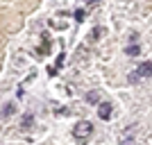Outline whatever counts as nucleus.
Listing matches in <instances>:
<instances>
[{
    "label": "nucleus",
    "mask_w": 152,
    "mask_h": 145,
    "mask_svg": "<svg viewBox=\"0 0 152 145\" xmlns=\"http://www.w3.org/2000/svg\"><path fill=\"white\" fill-rule=\"evenodd\" d=\"M91 132H93V125H91L89 120H82V122H77V125H75L73 136H75L77 141H86L91 136Z\"/></svg>",
    "instance_id": "obj_1"
},
{
    "label": "nucleus",
    "mask_w": 152,
    "mask_h": 145,
    "mask_svg": "<svg viewBox=\"0 0 152 145\" xmlns=\"http://www.w3.org/2000/svg\"><path fill=\"white\" fill-rule=\"evenodd\" d=\"M152 75V61H143L139 68L129 75V82H136V79H143V77H150Z\"/></svg>",
    "instance_id": "obj_2"
},
{
    "label": "nucleus",
    "mask_w": 152,
    "mask_h": 145,
    "mask_svg": "<svg viewBox=\"0 0 152 145\" xmlns=\"http://www.w3.org/2000/svg\"><path fill=\"white\" fill-rule=\"evenodd\" d=\"M98 116L102 120H109L111 118V104L109 102H98Z\"/></svg>",
    "instance_id": "obj_3"
},
{
    "label": "nucleus",
    "mask_w": 152,
    "mask_h": 145,
    "mask_svg": "<svg viewBox=\"0 0 152 145\" xmlns=\"http://www.w3.org/2000/svg\"><path fill=\"white\" fill-rule=\"evenodd\" d=\"M16 111V107H14V102H7L5 107H2V111H0V118H9V116Z\"/></svg>",
    "instance_id": "obj_4"
},
{
    "label": "nucleus",
    "mask_w": 152,
    "mask_h": 145,
    "mask_svg": "<svg viewBox=\"0 0 152 145\" xmlns=\"http://www.w3.org/2000/svg\"><path fill=\"white\" fill-rule=\"evenodd\" d=\"M32 125H34V116H32V114H25V116H23V120H20V127L30 129Z\"/></svg>",
    "instance_id": "obj_5"
},
{
    "label": "nucleus",
    "mask_w": 152,
    "mask_h": 145,
    "mask_svg": "<svg viewBox=\"0 0 152 145\" xmlns=\"http://www.w3.org/2000/svg\"><path fill=\"white\" fill-rule=\"evenodd\" d=\"M139 52H141L139 43H132V45H127V48H125V55H129V57H136Z\"/></svg>",
    "instance_id": "obj_6"
},
{
    "label": "nucleus",
    "mask_w": 152,
    "mask_h": 145,
    "mask_svg": "<svg viewBox=\"0 0 152 145\" xmlns=\"http://www.w3.org/2000/svg\"><path fill=\"white\" fill-rule=\"evenodd\" d=\"M86 102H91V104H98V93H95V91H91V93H86Z\"/></svg>",
    "instance_id": "obj_7"
},
{
    "label": "nucleus",
    "mask_w": 152,
    "mask_h": 145,
    "mask_svg": "<svg viewBox=\"0 0 152 145\" xmlns=\"http://www.w3.org/2000/svg\"><path fill=\"white\" fill-rule=\"evenodd\" d=\"M84 16H86V12H84V9H75V18L80 20V23L84 20Z\"/></svg>",
    "instance_id": "obj_8"
},
{
    "label": "nucleus",
    "mask_w": 152,
    "mask_h": 145,
    "mask_svg": "<svg viewBox=\"0 0 152 145\" xmlns=\"http://www.w3.org/2000/svg\"><path fill=\"white\" fill-rule=\"evenodd\" d=\"M98 34H102V30H100V27H95V30L91 32V39H95V36H98Z\"/></svg>",
    "instance_id": "obj_9"
},
{
    "label": "nucleus",
    "mask_w": 152,
    "mask_h": 145,
    "mask_svg": "<svg viewBox=\"0 0 152 145\" xmlns=\"http://www.w3.org/2000/svg\"><path fill=\"white\" fill-rule=\"evenodd\" d=\"M89 2H98V0H89Z\"/></svg>",
    "instance_id": "obj_10"
}]
</instances>
